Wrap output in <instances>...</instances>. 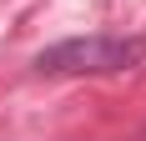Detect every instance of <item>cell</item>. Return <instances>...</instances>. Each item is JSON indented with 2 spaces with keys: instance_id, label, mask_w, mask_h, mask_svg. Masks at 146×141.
Listing matches in <instances>:
<instances>
[{
  "instance_id": "1",
  "label": "cell",
  "mask_w": 146,
  "mask_h": 141,
  "mask_svg": "<svg viewBox=\"0 0 146 141\" xmlns=\"http://www.w3.org/2000/svg\"><path fill=\"white\" fill-rule=\"evenodd\" d=\"M146 61V41L141 35H111V30H96V35H71V41H56L35 56L40 76H116V70H131Z\"/></svg>"
}]
</instances>
